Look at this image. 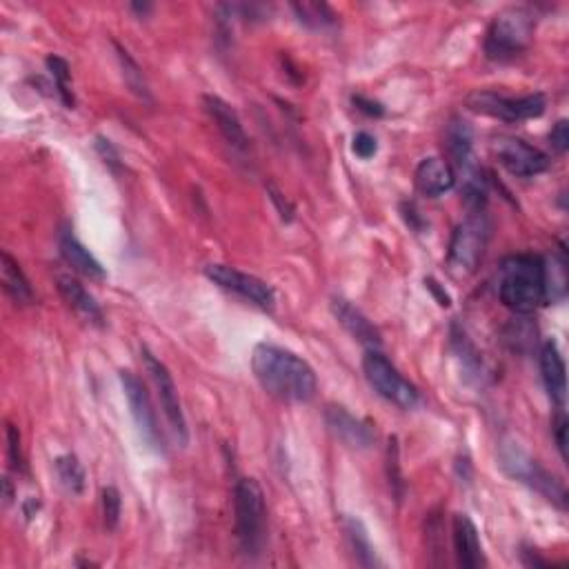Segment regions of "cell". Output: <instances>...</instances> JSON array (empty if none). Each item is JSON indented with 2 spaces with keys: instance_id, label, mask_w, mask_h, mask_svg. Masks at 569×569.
Segmentation results:
<instances>
[{
  "instance_id": "ba28073f",
  "label": "cell",
  "mask_w": 569,
  "mask_h": 569,
  "mask_svg": "<svg viewBox=\"0 0 569 569\" xmlns=\"http://www.w3.org/2000/svg\"><path fill=\"white\" fill-rule=\"evenodd\" d=\"M465 105L476 114L492 116L505 123L532 121L545 114L547 101L543 94H529L523 98H507L494 92H472L467 96Z\"/></svg>"
},
{
  "instance_id": "7c38bea8",
  "label": "cell",
  "mask_w": 569,
  "mask_h": 569,
  "mask_svg": "<svg viewBox=\"0 0 569 569\" xmlns=\"http://www.w3.org/2000/svg\"><path fill=\"white\" fill-rule=\"evenodd\" d=\"M492 154L509 174L518 178L538 176L549 167V156L545 152L516 136H496L492 141Z\"/></svg>"
},
{
  "instance_id": "30bf717a",
  "label": "cell",
  "mask_w": 569,
  "mask_h": 569,
  "mask_svg": "<svg viewBox=\"0 0 569 569\" xmlns=\"http://www.w3.org/2000/svg\"><path fill=\"white\" fill-rule=\"evenodd\" d=\"M205 276L212 283H216L218 287L227 289V292L238 294L252 305L265 309V312H272L274 305H276L274 287L267 285L265 281H261V278L241 272V269L221 265V263H212V265L205 267Z\"/></svg>"
},
{
  "instance_id": "7a4b0ae2",
  "label": "cell",
  "mask_w": 569,
  "mask_h": 569,
  "mask_svg": "<svg viewBox=\"0 0 569 569\" xmlns=\"http://www.w3.org/2000/svg\"><path fill=\"white\" fill-rule=\"evenodd\" d=\"M498 298L516 314H532L547 303L545 261L534 254L507 256L498 278Z\"/></svg>"
},
{
  "instance_id": "f546056e",
  "label": "cell",
  "mask_w": 569,
  "mask_h": 569,
  "mask_svg": "<svg viewBox=\"0 0 569 569\" xmlns=\"http://www.w3.org/2000/svg\"><path fill=\"white\" fill-rule=\"evenodd\" d=\"M549 145H552L556 154H565L569 149V123L565 118L563 121H558L552 127V132H549Z\"/></svg>"
},
{
  "instance_id": "5bb4252c",
  "label": "cell",
  "mask_w": 569,
  "mask_h": 569,
  "mask_svg": "<svg viewBox=\"0 0 569 569\" xmlns=\"http://www.w3.org/2000/svg\"><path fill=\"white\" fill-rule=\"evenodd\" d=\"M203 105H205V112L209 114V118L216 123L218 132L223 134L227 145L238 149V152H247L249 136L245 132L241 118H238L236 114V109L227 101H223L221 96H214V94H205Z\"/></svg>"
},
{
  "instance_id": "83f0119b",
  "label": "cell",
  "mask_w": 569,
  "mask_h": 569,
  "mask_svg": "<svg viewBox=\"0 0 569 569\" xmlns=\"http://www.w3.org/2000/svg\"><path fill=\"white\" fill-rule=\"evenodd\" d=\"M7 452L9 461L16 472H25V458H23V447H21V432L14 425H7Z\"/></svg>"
},
{
  "instance_id": "277c9868",
  "label": "cell",
  "mask_w": 569,
  "mask_h": 569,
  "mask_svg": "<svg viewBox=\"0 0 569 569\" xmlns=\"http://www.w3.org/2000/svg\"><path fill=\"white\" fill-rule=\"evenodd\" d=\"M536 14L527 7H509L487 29L485 54L489 61L507 63L527 52L534 38Z\"/></svg>"
},
{
  "instance_id": "6da1fadb",
  "label": "cell",
  "mask_w": 569,
  "mask_h": 569,
  "mask_svg": "<svg viewBox=\"0 0 569 569\" xmlns=\"http://www.w3.org/2000/svg\"><path fill=\"white\" fill-rule=\"evenodd\" d=\"M252 372L265 392L283 403H309L316 396L318 378L312 365L285 347L256 345Z\"/></svg>"
},
{
  "instance_id": "1f68e13d",
  "label": "cell",
  "mask_w": 569,
  "mask_h": 569,
  "mask_svg": "<svg viewBox=\"0 0 569 569\" xmlns=\"http://www.w3.org/2000/svg\"><path fill=\"white\" fill-rule=\"evenodd\" d=\"M96 152L103 156V161H105V165H109L112 169H118L121 167V156H118V152H116V147L107 141V138H103V136H98L96 138Z\"/></svg>"
},
{
  "instance_id": "9c48e42d",
  "label": "cell",
  "mask_w": 569,
  "mask_h": 569,
  "mask_svg": "<svg viewBox=\"0 0 569 569\" xmlns=\"http://www.w3.org/2000/svg\"><path fill=\"white\" fill-rule=\"evenodd\" d=\"M118 378H121L123 392L129 403V412H132L138 434H141V438L149 449L163 454L165 441H163L161 427H158V418H156V409L152 405V398H149L143 381L134 372H129V369H121V372H118Z\"/></svg>"
},
{
  "instance_id": "4fadbf2b",
  "label": "cell",
  "mask_w": 569,
  "mask_h": 569,
  "mask_svg": "<svg viewBox=\"0 0 569 569\" xmlns=\"http://www.w3.org/2000/svg\"><path fill=\"white\" fill-rule=\"evenodd\" d=\"M325 425L336 441L349 449H369L376 441L372 425L349 414L343 405L325 407Z\"/></svg>"
},
{
  "instance_id": "52a82bcc",
  "label": "cell",
  "mask_w": 569,
  "mask_h": 569,
  "mask_svg": "<svg viewBox=\"0 0 569 569\" xmlns=\"http://www.w3.org/2000/svg\"><path fill=\"white\" fill-rule=\"evenodd\" d=\"M363 372L367 383L372 385L374 392L385 398L387 403H392L401 409H414L421 403V394L418 389L405 381L403 374L389 363V358L383 356L378 349H367L363 358Z\"/></svg>"
},
{
  "instance_id": "d6a6232c",
  "label": "cell",
  "mask_w": 569,
  "mask_h": 569,
  "mask_svg": "<svg viewBox=\"0 0 569 569\" xmlns=\"http://www.w3.org/2000/svg\"><path fill=\"white\" fill-rule=\"evenodd\" d=\"M267 192H269V198H272V203L276 205V209H278V214H281V218L283 221H292L294 218V207H292V203L287 201V198L278 192V189L274 187V185H269L267 187Z\"/></svg>"
},
{
  "instance_id": "d6986e66",
  "label": "cell",
  "mask_w": 569,
  "mask_h": 569,
  "mask_svg": "<svg viewBox=\"0 0 569 569\" xmlns=\"http://www.w3.org/2000/svg\"><path fill=\"white\" fill-rule=\"evenodd\" d=\"M58 292H61L63 301L74 309V312L83 318V321L103 327L105 314L96 298L87 292V289L72 276H58Z\"/></svg>"
},
{
  "instance_id": "ffe728a7",
  "label": "cell",
  "mask_w": 569,
  "mask_h": 569,
  "mask_svg": "<svg viewBox=\"0 0 569 569\" xmlns=\"http://www.w3.org/2000/svg\"><path fill=\"white\" fill-rule=\"evenodd\" d=\"M58 247H61V256L65 258V263L72 267L74 272L92 278V281H103L107 276L105 267L96 261V256L89 252L69 229H65L61 238H58Z\"/></svg>"
},
{
  "instance_id": "e575fe53",
  "label": "cell",
  "mask_w": 569,
  "mask_h": 569,
  "mask_svg": "<svg viewBox=\"0 0 569 569\" xmlns=\"http://www.w3.org/2000/svg\"><path fill=\"white\" fill-rule=\"evenodd\" d=\"M425 285H427L429 289H432V292L438 296V301H441V305H443V307H447V305H449V296H447V294H443V289L438 287V283H436V281H432V278H427Z\"/></svg>"
},
{
  "instance_id": "ac0fdd59",
  "label": "cell",
  "mask_w": 569,
  "mask_h": 569,
  "mask_svg": "<svg viewBox=\"0 0 569 569\" xmlns=\"http://www.w3.org/2000/svg\"><path fill=\"white\" fill-rule=\"evenodd\" d=\"M541 374L549 398L558 405V409H563L567 398V374L561 349L554 341H547L541 347Z\"/></svg>"
},
{
  "instance_id": "4316f807",
  "label": "cell",
  "mask_w": 569,
  "mask_h": 569,
  "mask_svg": "<svg viewBox=\"0 0 569 569\" xmlns=\"http://www.w3.org/2000/svg\"><path fill=\"white\" fill-rule=\"evenodd\" d=\"M121 512H123V501L121 492L116 487H105L103 489V518L107 529H116L121 523Z\"/></svg>"
},
{
  "instance_id": "2e32d148",
  "label": "cell",
  "mask_w": 569,
  "mask_h": 569,
  "mask_svg": "<svg viewBox=\"0 0 569 569\" xmlns=\"http://www.w3.org/2000/svg\"><path fill=\"white\" fill-rule=\"evenodd\" d=\"M452 538L458 565L465 569H476L485 563L483 545L478 538V529L467 514H456L452 523Z\"/></svg>"
},
{
  "instance_id": "7402d4cb",
  "label": "cell",
  "mask_w": 569,
  "mask_h": 569,
  "mask_svg": "<svg viewBox=\"0 0 569 569\" xmlns=\"http://www.w3.org/2000/svg\"><path fill=\"white\" fill-rule=\"evenodd\" d=\"M343 527H345L347 543H349V549H352L356 563L363 567L381 565V561H378V556H376V549L372 545V538H369L363 521H358V518L354 516H347L343 521Z\"/></svg>"
},
{
  "instance_id": "603a6c76",
  "label": "cell",
  "mask_w": 569,
  "mask_h": 569,
  "mask_svg": "<svg viewBox=\"0 0 569 569\" xmlns=\"http://www.w3.org/2000/svg\"><path fill=\"white\" fill-rule=\"evenodd\" d=\"M114 49H116V58H118V65H121V72H123V78H125V85L132 89V94H136L141 101H152V94H149V85L145 81V74H143V69L141 65H138L132 56H129V52L125 47L118 45L114 41Z\"/></svg>"
},
{
  "instance_id": "44dd1931",
  "label": "cell",
  "mask_w": 569,
  "mask_h": 569,
  "mask_svg": "<svg viewBox=\"0 0 569 569\" xmlns=\"http://www.w3.org/2000/svg\"><path fill=\"white\" fill-rule=\"evenodd\" d=\"M0 278H3L5 294L12 298L16 305L25 307L34 303V289L29 285L21 265L14 261L9 252H3V256H0Z\"/></svg>"
},
{
  "instance_id": "8d00e7d4",
  "label": "cell",
  "mask_w": 569,
  "mask_h": 569,
  "mask_svg": "<svg viewBox=\"0 0 569 569\" xmlns=\"http://www.w3.org/2000/svg\"><path fill=\"white\" fill-rule=\"evenodd\" d=\"M132 9H134V12H141L145 16L149 9H152V5H132Z\"/></svg>"
},
{
  "instance_id": "cb8c5ba5",
  "label": "cell",
  "mask_w": 569,
  "mask_h": 569,
  "mask_svg": "<svg viewBox=\"0 0 569 569\" xmlns=\"http://www.w3.org/2000/svg\"><path fill=\"white\" fill-rule=\"evenodd\" d=\"M298 21L309 29H329L336 25L334 9L325 3H294L292 5Z\"/></svg>"
},
{
  "instance_id": "484cf974",
  "label": "cell",
  "mask_w": 569,
  "mask_h": 569,
  "mask_svg": "<svg viewBox=\"0 0 569 569\" xmlns=\"http://www.w3.org/2000/svg\"><path fill=\"white\" fill-rule=\"evenodd\" d=\"M45 65L49 69V74H52L54 78V87H56L58 96L63 98V103L67 107H74L76 101H74V92H72V72H69V65L65 58L52 54V56H47Z\"/></svg>"
},
{
  "instance_id": "e0dca14e",
  "label": "cell",
  "mask_w": 569,
  "mask_h": 569,
  "mask_svg": "<svg viewBox=\"0 0 569 569\" xmlns=\"http://www.w3.org/2000/svg\"><path fill=\"white\" fill-rule=\"evenodd\" d=\"M456 185V172L443 158H425L416 167V187L427 198H438L452 192Z\"/></svg>"
},
{
  "instance_id": "9a60e30c",
  "label": "cell",
  "mask_w": 569,
  "mask_h": 569,
  "mask_svg": "<svg viewBox=\"0 0 569 569\" xmlns=\"http://www.w3.org/2000/svg\"><path fill=\"white\" fill-rule=\"evenodd\" d=\"M332 314L345 327V332L356 338L358 343H363L369 349H378L383 345L381 332L374 327V323L369 321L361 309L345 301V298H332Z\"/></svg>"
},
{
  "instance_id": "d4e9b609",
  "label": "cell",
  "mask_w": 569,
  "mask_h": 569,
  "mask_svg": "<svg viewBox=\"0 0 569 569\" xmlns=\"http://www.w3.org/2000/svg\"><path fill=\"white\" fill-rule=\"evenodd\" d=\"M56 474H58V481L67 489L69 494H83L85 489V469L83 465L78 463V458L72 454H65L61 458H56Z\"/></svg>"
},
{
  "instance_id": "4dcf8cb0",
  "label": "cell",
  "mask_w": 569,
  "mask_h": 569,
  "mask_svg": "<svg viewBox=\"0 0 569 569\" xmlns=\"http://www.w3.org/2000/svg\"><path fill=\"white\" fill-rule=\"evenodd\" d=\"M552 429H554V436H556L558 452H561L563 461H567V416H565L563 409H558Z\"/></svg>"
},
{
  "instance_id": "3957f363",
  "label": "cell",
  "mask_w": 569,
  "mask_h": 569,
  "mask_svg": "<svg viewBox=\"0 0 569 569\" xmlns=\"http://www.w3.org/2000/svg\"><path fill=\"white\" fill-rule=\"evenodd\" d=\"M234 514L236 541L243 556H261L267 541V505L263 487L254 478H241L236 483Z\"/></svg>"
},
{
  "instance_id": "8992f818",
  "label": "cell",
  "mask_w": 569,
  "mask_h": 569,
  "mask_svg": "<svg viewBox=\"0 0 569 569\" xmlns=\"http://www.w3.org/2000/svg\"><path fill=\"white\" fill-rule=\"evenodd\" d=\"M489 238V223L483 212H472L454 229L447 252V267L456 278H465L481 265Z\"/></svg>"
},
{
  "instance_id": "f1b7e54d",
  "label": "cell",
  "mask_w": 569,
  "mask_h": 569,
  "mask_svg": "<svg viewBox=\"0 0 569 569\" xmlns=\"http://www.w3.org/2000/svg\"><path fill=\"white\" fill-rule=\"evenodd\" d=\"M352 149H354V154H356L358 158H363V161H367V158L376 156L378 143H376V138H374L372 134L358 132V134L354 136V141H352Z\"/></svg>"
},
{
  "instance_id": "d590c367",
  "label": "cell",
  "mask_w": 569,
  "mask_h": 569,
  "mask_svg": "<svg viewBox=\"0 0 569 569\" xmlns=\"http://www.w3.org/2000/svg\"><path fill=\"white\" fill-rule=\"evenodd\" d=\"M3 485H5V501H7V503H12V496H14V492H12V483H9V478H5Z\"/></svg>"
},
{
  "instance_id": "8fae6325",
  "label": "cell",
  "mask_w": 569,
  "mask_h": 569,
  "mask_svg": "<svg viewBox=\"0 0 569 569\" xmlns=\"http://www.w3.org/2000/svg\"><path fill=\"white\" fill-rule=\"evenodd\" d=\"M143 361L149 376H152V381L156 385V392H158V401H161L163 412L169 421V427H172V432L176 434L178 443L183 447L189 443V429H187V421H185V412H183V405H181V396H178V389L172 374H169V369L165 363L158 361V358L149 352L147 347H143Z\"/></svg>"
},
{
  "instance_id": "5b68a950",
  "label": "cell",
  "mask_w": 569,
  "mask_h": 569,
  "mask_svg": "<svg viewBox=\"0 0 569 569\" xmlns=\"http://www.w3.org/2000/svg\"><path fill=\"white\" fill-rule=\"evenodd\" d=\"M501 467L505 469V474L516 478L518 483L532 487L534 492L545 496L558 509L567 507L565 485L516 443H505L501 447Z\"/></svg>"
},
{
  "instance_id": "836d02e7",
  "label": "cell",
  "mask_w": 569,
  "mask_h": 569,
  "mask_svg": "<svg viewBox=\"0 0 569 569\" xmlns=\"http://www.w3.org/2000/svg\"><path fill=\"white\" fill-rule=\"evenodd\" d=\"M354 105L361 109V112H365L367 116H383L385 114V109L381 103L369 101V98H365V96H354Z\"/></svg>"
}]
</instances>
